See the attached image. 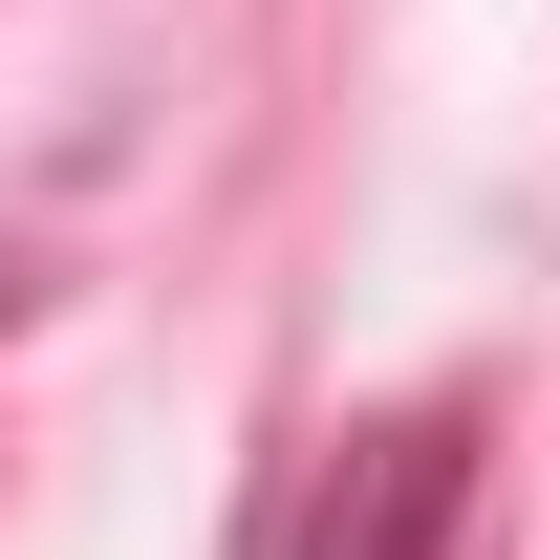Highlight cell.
I'll list each match as a JSON object with an SVG mask.
<instances>
[{"label":"cell","mask_w":560,"mask_h":560,"mask_svg":"<svg viewBox=\"0 0 560 560\" xmlns=\"http://www.w3.org/2000/svg\"><path fill=\"white\" fill-rule=\"evenodd\" d=\"M453 517H475V431H453V410H388L346 475H324L302 560H453Z\"/></svg>","instance_id":"6da1fadb"}]
</instances>
